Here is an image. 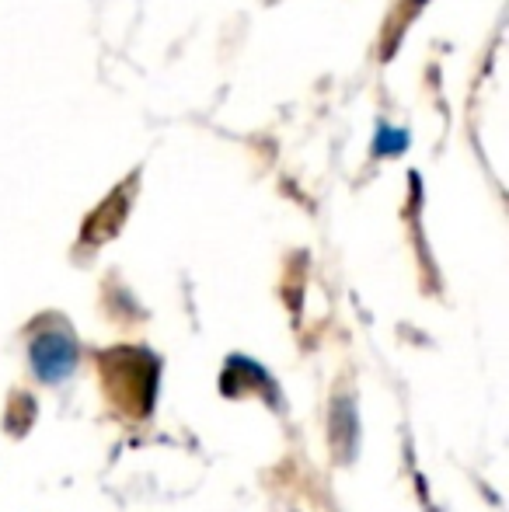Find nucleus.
<instances>
[{"mask_svg": "<svg viewBox=\"0 0 509 512\" xmlns=\"http://www.w3.org/2000/svg\"><path fill=\"white\" fill-rule=\"evenodd\" d=\"M405 147H408V136H401L398 129L381 126V133H377V154H394V150H405Z\"/></svg>", "mask_w": 509, "mask_h": 512, "instance_id": "20e7f679", "label": "nucleus"}, {"mask_svg": "<svg viewBox=\"0 0 509 512\" xmlns=\"http://www.w3.org/2000/svg\"><path fill=\"white\" fill-rule=\"evenodd\" d=\"M28 356H32V366L39 373V380L46 384H60L74 373L77 366V342L67 335V331H39L28 345Z\"/></svg>", "mask_w": 509, "mask_h": 512, "instance_id": "f03ea898", "label": "nucleus"}, {"mask_svg": "<svg viewBox=\"0 0 509 512\" xmlns=\"http://www.w3.org/2000/svg\"><path fill=\"white\" fill-rule=\"evenodd\" d=\"M102 366V384L105 394L112 398L123 415L129 418H147L154 411L157 398V359L147 349H133V345H119L98 356Z\"/></svg>", "mask_w": 509, "mask_h": 512, "instance_id": "f257e3e1", "label": "nucleus"}, {"mask_svg": "<svg viewBox=\"0 0 509 512\" xmlns=\"http://www.w3.org/2000/svg\"><path fill=\"white\" fill-rule=\"evenodd\" d=\"M123 213H126V196H112L109 203L98 209L95 216H91L88 223V234H84V241H105V237H112L119 230V223H123Z\"/></svg>", "mask_w": 509, "mask_h": 512, "instance_id": "7ed1b4c3", "label": "nucleus"}]
</instances>
